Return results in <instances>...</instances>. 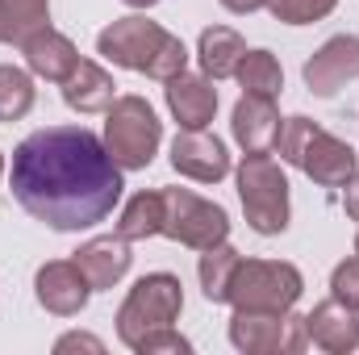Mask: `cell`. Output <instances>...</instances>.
<instances>
[{
	"instance_id": "cell-16",
	"label": "cell",
	"mask_w": 359,
	"mask_h": 355,
	"mask_svg": "<svg viewBox=\"0 0 359 355\" xmlns=\"http://www.w3.org/2000/svg\"><path fill=\"white\" fill-rule=\"evenodd\" d=\"M21 55H25V67H29L34 76L50 80V84H63V80L76 72V63H80L76 42H72L67 34L50 29V25L38 29L34 38H25V42H21Z\"/></svg>"
},
{
	"instance_id": "cell-24",
	"label": "cell",
	"mask_w": 359,
	"mask_h": 355,
	"mask_svg": "<svg viewBox=\"0 0 359 355\" xmlns=\"http://www.w3.org/2000/svg\"><path fill=\"white\" fill-rule=\"evenodd\" d=\"M34 109V80L29 72L0 63V121H21Z\"/></svg>"
},
{
	"instance_id": "cell-14",
	"label": "cell",
	"mask_w": 359,
	"mask_h": 355,
	"mask_svg": "<svg viewBox=\"0 0 359 355\" xmlns=\"http://www.w3.org/2000/svg\"><path fill=\"white\" fill-rule=\"evenodd\" d=\"M230 130L238 138V147L247 155H264L276 147V134H280V109H276V96H255V92H243V100L234 105V117H230Z\"/></svg>"
},
{
	"instance_id": "cell-22",
	"label": "cell",
	"mask_w": 359,
	"mask_h": 355,
	"mask_svg": "<svg viewBox=\"0 0 359 355\" xmlns=\"http://www.w3.org/2000/svg\"><path fill=\"white\" fill-rule=\"evenodd\" d=\"M238 260H243V255H238L230 243H217V247H205V251H201L196 276H201V293H205V301H213V305H226L230 276H234Z\"/></svg>"
},
{
	"instance_id": "cell-4",
	"label": "cell",
	"mask_w": 359,
	"mask_h": 355,
	"mask_svg": "<svg viewBox=\"0 0 359 355\" xmlns=\"http://www.w3.org/2000/svg\"><path fill=\"white\" fill-rule=\"evenodd\" d=\"M234 180H238V196H243L247 226L255 234H284L288 230V176L271 159V151H264V155H243Z\"/></svg>"
},
{
	"instance_id": "cell-20",
	"label": "cell",
	"mask_w": 359,
	"mask_h": 355,
	"mask_svg": "<svg viewBox=\"0 0 359 355\" xmlns=\"http://www.w3.org/2000/svg\"><path fill=\"white\" fill-rule=\"evenodd\" d=\"M50 25V0H0V42H25Z\"/></svg>"
},
{
	"instance_id": "cell-33",
	"label": "cell",
	"mask_w": 359,
	"mask_h": 355,
	"mask_svg": "<svg viewBox=\"0 0 359 355\" xmlns=\"http://www.w3.org/2000/svg\"><path fill=\"white\" fill-rule=\"evenodd\" d=\"M0 172H4V155H0Z\"/></svg>"
},
{
	"instance_id": "cell-31",
	"label": "cell",
	"mask_w": 359,
	"mask_h": 355,
	"mask_svg": "<svg viewBox=\"0 0 359 355\" xmlns=\"http://www.w3.org/2000/svg\"><path fill=\"white\" fill-rule=\"evenodd\" d=\"M130 8H151V4H159V0H126Z\"/></svg>"
},
{
	"instance_id": "cell-27",
	"label": "cell",
	"mask_w": 359,
	"mask_h": 355,
	"mask_svg": "<svg viewBox=\"0 0 359 355\" xmlns=\"http://www.w3.org/2000/svg\"><path fill=\"white\" fill-rule=\"evenodd\" d=\"M138 355H159V351H176V355H188L192 351V343L184 339V335H176L172 326H163V330H151L138 347H134Z\"/></svg>"
},
{
	"instance_id": "cell-26",
	"label": "cell",
	"mask_w": 359,
	"mask_h": 355,
	"mask_svg": "<svg viewBox=\"0 0 359 355\" xmlns=\"http://www.w3.org/2000/svg\"><path fill=\"white\" fill-rule=\"evenodd\" d=\"M330 288H334V297H339L343 305L359 309V255H355V260H343V264L334 267Z\"/></svg>"
},
{
	"instance_id": "cell-32",
	"label": "cell",
	"mask_w": 359,
	"mask_h": 355,
	"mask_svg": "<svg viewBox=\"0 0 359 355\" xmlns=\"http://www.w3.org/2000/svg\"><path fill=\"white\" fill-rule=\"evenodd\" d=\"M355 255H359V234H355Z\"/></svg>"
},
{
	"instance_id": "cell-2",
	"label": "cell",
	"mask_w": 359,
	"mask_h": 355,
	"mask_svg": "<svg viewBox=\"0 0 359 355\" xmlns=\"http://www.w3.org/2000/svg\"><path fill=\"white\" fill-rule=\"evenodd\" d=\"M96 51L117 63V67H130V72H142L151 80H172L188 67V46L180 42L176 34H168L159 21H147V17H117L109 29H100L96 38Z\"/></svg>"
},
{
	"instance_id": "cell-3",
	"label": "cell",
	"mask_w": 359,
	"mask_h": 355,
	"mask_svg": "<svg viewBox=\"0 0 359 355\" xmlns=\"http://www.w3.org/2000/svg\"><path fill=\"white\" fill-rule=\"evenodd\" d=\"M271 151L280 155V163L301 168L305 176L313 180V184H322V188H343L359 172L355 151L343 138H334L330 130H322L313 117H301V113L288 117V121H280V134H276Z\"/></svg>"
},
{
	"instance_id": "cell-13",
	"label": "cell",
	"mask_w": 359,
	"mask_h": 355,
	"mask_svg": "<svg viewBox=\"0 0 359 355\" xmlns=\"http://www.w3.org/2000/svg\"><path fill=\"white\" fill-rule=\"evenodd\" d=\"M305 335H309L313 347H322L330 355L359 351V318L339 297H330V301L313 305V314H305Z\"/></svg>"
},
{
	"instance_id": "cell-30",
	"label": "cell",
	"mask_w": 359,
	"mask_h": 355,
	"mask_svg": "<svg viewBox=\"0 0 359 355\" xmlns=\"http://www.w3.org/2000/svg\"><path fill=\"white\" fill-rule=\"evenodd\" d=\"M230 13H259V8H268V0H222Z\"/></svg>"
},
{
	"instance_id": "cell-1",
	"label": "cell",
	"mask_w": 359,
	"mask_h": 355,
	"mask_svg": "<svg viewBox=\"0 0 359 355\" xmlns=\"http://www.w3.org/2000/svg\"><path fill=\"white\" fill-rule=\"evenodd\" d=\"M13 196L50 230H88L121 201V168L84 126L34 130L13 151Z\"/></svg>"
},
{
	"instance_id": "cell-21",
	"label": "cell",
	"mask_w": 359,
	"mask_h": 355,
	"mask_svg": "<svg viewBox=\"0 0 359 355\" xmlns=\"http://www.w3.org/2000/svg\"><path fill=\"white\" fill-rule=\"evenodd\" d=\"M163 192H138L130 196V205L121 209V222H117V234L126 243H138V239H151V234H163Z\"/></svg>"
},
{
	"instance_id": "cell-5",
	"label": "cell",
	"mask_w": 359,
	"mask_h": 355,
	"mask_svg": "<svg viewBox=\"0 0 359 355\" xmlns=\"http://www.w3.org/2000/svg\"><path fill=\"white\" fill-rule=\"evenodd\" d=\"M159 142H163V126H159L155 109H151L142 96H117V100L109 105V117H104V147H109V155L117 159L121 172L151 168Z\"/></svg>"
},
{
	"instance_id": "cell-7",
	"label": "cell",
	"mask_w": 359,
	"mask_h": 355,
	"mask_svg": "<svg viewBox=\"0 0 359 355\" xmlns=\"http://www.w3.org/2000/svg\"><path fill=\"white\" fill-rule=\"evenodd\" d=\"M305 280L292 264L280 260H238L230 276L226 301L234 309H268V314H288L301 297Z\"/></svg>"
},
{
	"instance_id": "cell-15",
	"label": "cell",
	"mask_w": 359,
	"mask_h": 355,
	"mask_svg": "<svg viewBox=\"0 0 359 355\" xmlns=\"http://www.w3.org/2000/svg\"><path fill=\"white\" fill-rule=\"evenodd\" d=\"M168 109L180 121V130H205L217 113V88L209 76H188L180 72L168 80Z\"/></svg>"
},
{
	"instance_id": "cell-8",
	"label": "cell",
	"mask_w": 359,
	"mask_h": 355,
	"mask_svg": "<svg viewBox=\"0 0 359 355\" xmlns=\"http://www.w3.org/2000/svg\"><path fill=\"white\" fill-rule=\"evenodd\" d=\"M163 201H168V209H163V234L168 239H176L192 251L226 243L230 217H226L222 205H213V201H205V196H196L188 188H168Z\"/></svg>"
},
{
	"instance_id": "cell-28",
	"label": "cell",
	"mask_w": 359,
	"mask_h": 355,
	"mask_svg": "<svg viewBox=\"0 0 359 355\" xmlns=\"http://www.w3.org/2000/svg\"><path fill=\"white\" fill-rule=\"evenodd\" d=\"M76 347H84V351H104V343L100 339H92V335H63L59 343H55V351H76Z\"/></svg>"
},
{
	"instance_id": "cell-18",
	"label": "cell",
	"mask_w": 359,
	"mask_h": 355,
	"mask_svg": "<svg viewBox=\"0 0 359 355\" xmlns=\"http://www.w3.org/2000/svg\"><path fill=\"white\" fill-rule=\"evenodd\" d=\"M63 100L76 113H109V105L117 100V84H113V76L104 67L80 59L76 72L63 80Z\"/></svg>"
},
{
	"instance_id": "cell-17",
	"label": "cell",
	"mask_w": 359,
	"mask_h": 355,
	"mask_svg": "<svg viewBox=\"0 0 359 355\" xmlns=\"http://www.w3.org/2000/svg\"><path fill=\"white\" fill-rule=\"evenodd\" d=\"M76 267L88 276L92 288H113L126 272H130V243L121 239V234H104V239H92V243H84L76 255Z\"/></svg>"
},
{
	"instance_id": "cell-9",
	"label": "cell",
	"mask_w": 359,
	"mask_h": 355,
	"mask_svg": "<svg viewBox=\"0 0 359 355\" xmlns=\"http://www.w3.org/2000/svg\"><path fill=\"white\" fill-rule=\"evenodd\" d=\"M230 343L247 355H276V351H305L309 335H305V318H297V314L234 309Z\"/></svg>"
},
{
	"instance_id": "cell-12",
	"label": "cell",
	"mask_w": 359,
	"mask_h": 355,
	"mask_svg": "<svg viewBox=\"0 0 359 355\" xmlns=\"http://www.w3.org/2000/svg\"><path fill=\"white\" fill-rule=\"evenodd\" d=\"M172 168L188 180L201 184H217L222 176H230V155L226 142L205 134V130H180L172 142Z\"/></svg>"
},
{
	"instance_id": "cell-11",
	"label": "cell",
	"mask_w": 359,
	"mask_h": 355,
	"mask_svg": "<svg viewBox=\"0 0 359 355\" xmlns=\"http://www.w3.org/2000/svg\"><path fill=\"white\" fill-rule=\"evenodd\" d=\"M359 76V38L355 34H339L330 38L322 51H313V59L305 63V84L313 96H334L343 84H351Z\"/></svg>"
},
{
	"instance_id": "cell-23",
	"label": "cell",
	"mask_w": 359,
	"mask_h": 355,
	"mask_svg": "<svg viewBox=\"0 0 359 355\" xmlns=\"http://www.w3.org/2000/svg\"><path fill=\"white\" fill-rule=\"evenodd\" d=\"M234 76H238L243 92H255V96H280V88H284V72L271 51H247Z\"/></svg>"
},
{
	"instance_id": "cell-25",
	"label": "cell",
	"mask_w": 359,
	"mask_h": 355,
	"mask_svg": "<svg viewBox=\"0 0 359 355\" xmlns=\"http://www.w3.org/2000/svg\"><path fill=\"white\" fill-rule=\"evenodd\" d=\"M334 4L339 0H268L271 17L284 21V25H313L326 13H334Z\"/></svg>"
},
{
	"instance_id": "cell-10",
	"label": "cell",
	"mask_w": 359,
	"mask_h": 355,
	"mask_svg": "<svg viewBox=\"0 0 359 355\" xmlns=\"http://www.w3.org/2000/svg\"><path fill=\"white\" fill-rule=\"evenodd\" d=\"M34 293H38V305L46 314H59V318H76L92 297L88 276L76 267V260H50V264L38 267L34 276Z\"/></svg>"
},
{
	"instance_id": "cell-6",
	"label": "cell",
	"mask_w": 359,
	"mask_h": 355,
	"mask_svg": "<svg viewBox=\"0 0 359 355\" xmlns=\"http://www.w3.org/2000/svg\"><path fill=\"white\" fill-rule=\"evenodd\" d=\"M180 309H184V288H180V280L172 272H151V276H142V280L130 288V297L121 301V309H117V335H121V343L134 351L151 330L172 326L180 318Z\"/></svg>"
},
{
	"instance_id": "cell-19",
	"label": "cell",
	"mask_w": 359,
	"mask_h": 355,
	"mask_svg": "<svg viewBox=\"0 0 359 355\" xmlns=\"http://www.w3.org/2000/svg\"><path fill=\"white\" fill-rule=\"evenodd\" d=\"M243 55H247V42L230 25H209L196 42V59H201V72L209 80H230L238 72Z\"/></svg>"
},
{
	"instance_id": "cell-29",
	"label": "cell",
	"mask_w": 359,
	"mask_h": 355,
	"mask_svg": "<svg viewBox=\"0 0 359 355\" xmlns=\"http://www.w3.org/2000/svg\"><path fill=\"white\" fill-rule=\"evenodd\" d=\"M343 188H347V192H343V205H347V217H351V222H359V172H355L351 180H347Z\"/></svg>"
}]
</instances>
